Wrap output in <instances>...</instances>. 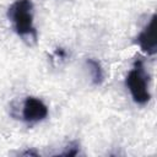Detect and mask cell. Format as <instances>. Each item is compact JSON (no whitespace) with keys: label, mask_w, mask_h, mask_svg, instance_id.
<instances>
[{"label":"cell","mask_w":157,"mask_h":157,"mask_svg":"<svg viewBox=\"0 0 157 157\" xmlns=\"http://www.w3.org/2000/svg\"><path fill=\"white\" fill-rule=\"evenodd\" d=\"M21 155H23V156H38V152L34 150H27V151L21 152Z\"/></svg>","instance_id":"cell-8"},{"label":"cell","mask_w":157,"mask_h":157,"mask_svg":"<svg viewBox=\"0 0 157 157\" xmlns=\"http://www.w3.org/2000/svg\"><path fill=\"white\" fill-rule=\"evenodd\" d=\"M54 54L58 56V58H60V59H65L66 58V52H65V49H63V48H56L55 49V52H54Z\"/></svg>","instance_id":"cell-7"},{"label":"cell","mask_w":157,"mask_h":157,"mask_svg":"<svg viewBox=\"0 0 157 157\" xmlns=\"http://www.w3.org/2000/svg\"><path fill=\"white\" fill-rule=\"evenodd\" d=\"M125 85L135 103L140 105L148 103L151 98L148 90V75L146 74L144 60L141 58H137L134 61L132 69L125 77Z\"/></svg>","instance_id":"cell-2"},{"label":"cell","mask_w":157,"mask_h":157,"mask_svg":"<svg viewBox=\"0 0 157 157\" xmlns=\"http://www.w3.org/2000/svg\"><path fill=\"white\" fill-rule=\"evenodd\" d=\"M48 117V107L36 97H26L22 104L21 119L27 124L38 123Z\"/></svg>","instance_id":"cell-3"},{"label":"cell","mask_w":157,"mask_h":157,"mask_svg":"<svg viewBox=\"0 0 157 157\" xmlns=\"http://www.w3.org/2000/svg\"><path fill=\"white\" fill-rule=\"evenodd\" d=\"M78 150H80V144L77 141H71L63 152H60L58 156H65V157H72V156H76L78 153Z\"/></svg>","instance_id":"cell-6"},{"label":"cell","mask_w":157,"mask_h":157,"mask_svg":"<svg viewBox=\"0 0 157 157\" xmlns=\"http://www.w3.org/2000/svg\"><path fill=\"white\" fill-rule=\"evenodd\" d=\"M86 65L90 69L93 85H96V86L101 85L103 82V80H104V74H103V69L101 66V63L98 60H96V59L90 58V59H86Z\"/></svg>","instance_id":"cell-5"},{"label":"cell","mask_w":157,"mask_h":157,"mask_svg":"<svg viewBox=\"0 0 157 157\" xmlns=\"http://www.w3.org/2000/svg\"><path fill=\"white\" fill-rule=\"evenodd\" d=\"M7 18L21 38L29 44L37 42V29L33 25V2L31 0H15L7 9Z\"/></svg>","instance_id":"cell-1"},{"label":"cell","mask_w":157,"mask_h":157,"mask_svg":"<svg viewBox=\"0 0 157 157\" xmlns=\"http://www.w3.org/2000/svg\"><path fill=\"white\" fill-rule=\"evenodd\" d=\"M136 43L144 53L147 55H155L157 53V39H156V15H152L148 23L136 37Z\"/></svg>","instance_id":"cell-4"}]
</instances>
